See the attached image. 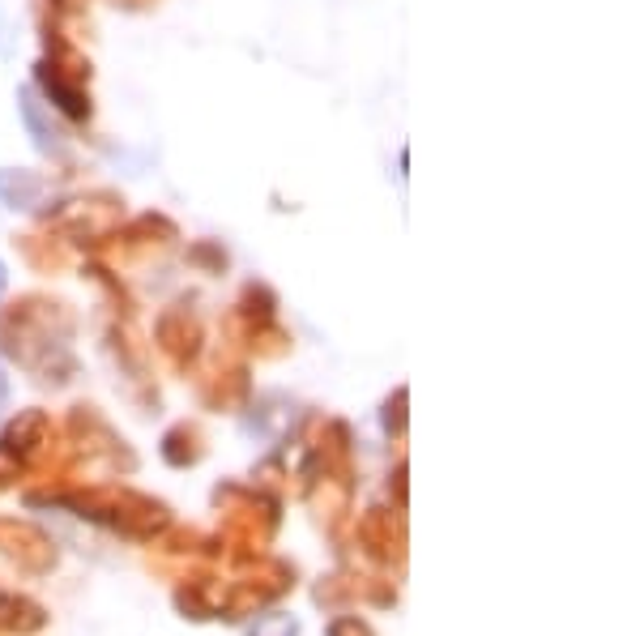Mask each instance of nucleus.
<instances>
[{
	"label": "nucleus",
	"instance_id": "4",
	"mask_svg": "<svg viewBox=\"0 0 640 636\" xmlns=\"http://www.w3.org/2000/svg\"><path fill=\"white\" fill-rule=\"evenodd\" d=\"M5 402H9V380H5V372H0V410H5Z\"/></svg>",
	"mask_w": 640,
	"mask_h": 636
},
{
	"label": "nucleus",
	"instance_id": "3",
	"mask_svg": "<svg viewBox=\"0 0 640 636\" xmlns=\"http://www.w3.org/2000/svg\"><path fill=\"white\" fill-rule=\"evenodd\" d=\"M39 193H43V180L35 171H0V201L9 210H30L39 201Z\"/></svg>",
	"mask_w": 640,
	"mask_h": 636
},
{
	"label": "nucleus",
	"instance_id": "5",
	"mask_svg": "<svg viewBox=\"0 0 640 636\" xmlns=\"http://www.w3.org/2000/svg\"><path fill=\"white\" fill-rule=\"evenodd\" d=\"M5 286H9V269H5V261H0V295H5Z\"/></svg>",
	"mask_w": 640,
	"mask_h": 636
},
{
	"label": "nucleus",
	"instance_id": "1",
	"mask_svg": "<svg viewBox=\"0 0 640 636\" xmlns=\"http://www.w3.org/2000/svg\"><path fill=\"white\" fill-rule=\"evenodd\" d=\"M18 116L26 124V133L35 137V150L47 158H64V129L52 120V111H43L35 86H22L18 90Z\"/></svg>",
	"mask_w": 640,
	"mask_h": 636
},
{
	"label": "nucleus",
	"instance_id": "2",
	"mask_svg": "<svg viewBox=\"0 0 640 636\" xmlns=\"http://www.w3.org/2000/svg\"><path fill=\"white\" fill-rule=\"evenodd\" d=\"M35 82L47 90V99H52L60 111H64V116H69V120H86L90 116V103H86V94L82 90H73V86H64L60 82V77L52 73V69H47V65H39V73H35Z\"/></svg>",
	"mask_w": 640,
	"mask_h": 636
}]
</instances>
